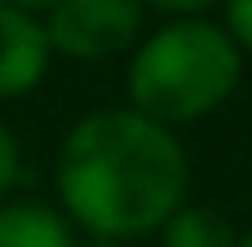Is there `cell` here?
I'll return each instance as SVG.
<instances>
[{
	"instance_id": "cell-1",
	"label": "cell",
	"mask_w": 252,
	"mask_h": 247,
	"mask_svg": "<svg viewBox=\"0 0 252 247\" xmlns=\"http://www.w3.org/2000/svg\"><path fill=\"white\" fill-rule=\"evenodd\" d=\"M58 212L97 243H133L186 203L190 159L173 128L106 106L75 119L53 164Z\"/></svg>"
},
{
	"instance_id": "cell-2",
	"label": "cell",
	"mask_w": 252,
	"mask_h": 247,
	"mask_svg": "<svg viewBox=\"0 0 252 247\" xmlns=\"http://www.w3.org/2000/svg\"><path fill=\"white\" fill-rule=\"evenodd\" d=\"M244 80V53L213 18H168L128 53V110L186 128L217 115Z\"/></svg>"
},
{
	"instance_id": "cell-3",
	"label": "cell",
	"mask_w": 252,
	"mask_h": 247,
	"mask_svg": "<svg viewBox=\"0 0 252 247\" xmlns=\"http://www.w3.org/2000/svg\"><path fill=\"white\" fill-rule=\"evenodd\" d=\"M40 22H44L49 53L71 62L124 57L146 35L142 0H58Z\"/></svg>"
},
{
	"instance_id": "cell-4",
	"label": "cell",
	"mask_w": 252,
	"mask_h": 247,
	"mask_svg": "<svg viewBox=\"0 0 252 247\" xmlns=\"http://www.w3.org/2000/svg\"><path fill=\"white\" fill-rule=\"evenodd\" d=\"M49 62L53 53L44 40V22L35 13L0 4V102L35 93L49 75Z\"/></svg>"
},
{
	"instance_id": "cell-5",
	"label": "cell",
	"mask_w": 252,
	"mask_h": 247,
	"mask_svg": "<svg viewBox=\"0 0 252 247\" xmlns=\"http://www.w3.org/2000/svg\"><path fill=\"white\" fill-rule=\"evenodd\" d=\"M0 247H75V239L49 203H0Z\"/></svg>"
},
{
	"instance_id": "cell-6",
	"label": "cell",
	"mask_w": 252,
	"mask_h": 247,
	"mask_svg": "<svg viewBox=\"0 0 252 247\" xmlns=\"http://www.w3.org/2000/svg\"><path fill=\"white\" fill-rule=\"evenodd\" d=\"M159 247H239V230L208 203H182L159 225Z\"/></svg>"
},
{
	"instance_id": "cell-7",
	"label": "cell",
	"mask_w": 252,
	"mask_h": 247,
	"mask_svg": "<svg viewBox=\"0 0 252 247\" xmlns=\"http://www.w3.org/2000/svg\"><path fill=\"white\" fill-rule=\"evenodd\" d=\"M221 27L239 44V53H252V0H221Z\"/></svg>"
},
{
	"instance_id": "cell-8",
	"label": "cell",
	"mask_w": 252,
	"mask_h": 247,
	"mask_svg": "<svg viewBox=\"0 0 252 247\" xmlns=\"http://www.w3.org/2000/svg\"><path fill=\"white\" fill-rule=\"evenodd\" d=\"M22 177V146H18V133L4 124V115H0V203H4V194L13 190V181Z\"/></svg>"
},
{
	"instance_id": "cell-9",
	"label": "cell",
	"mask_w": 252,
	"mask_h": 247,
	"mask_svg": "<svg viewBox=\"0 0 252 247\" xmlns=\"http://www.w3.org/2000/svg\"><path fill=\"white\" fill-rule=\"evenodd\" d=\"M217 4L221 0H142V9H155V13H168V18H204Z\"/></svg>"
},
{
	"instance_id": "cell-10",
	"label": "cell",
	"mask_w": 252,
	"mask_h": 247,
	"mask_svg": "<svg viewBox=\"0 0 252 247\" xmlns=\"http://www.w3.org/2000/svg\"><path fill=\"white\" fill-rule=\"evenodd\" d=\"M0 4H9V9H22V13H35V18H44L58 0H0Z\"/></svg>"
},
{
	"instance_id": "cell-11",
	"label": "cell",
	"mask_w": 252,
	"mask_h": 247,
	"mask_svg": "<svg viewBox=\"0 0 252 247\" xmlns=\"http://www.w3.org/2000/svg\"><path fill=\"white\" fill-rule=\"evenodd\" d=\"M239 247H252V225L244 230V234H239Z\"/></svg>"
},
{
	"instance_id": "cell-12",
	"label": "cell",
	"mask_w": 252,
	"mask_h": 247,
	"mask_svg": "<svg viewBox=\"0 0 252 247\" xmlns=\"http://www.w3.org/2000/svg\"><path fill=\"white\" fill-rule=\"evenodd\" d=\"M84 247H124V243H97V239H89Z\"/></svg>"
}]
</instances>
